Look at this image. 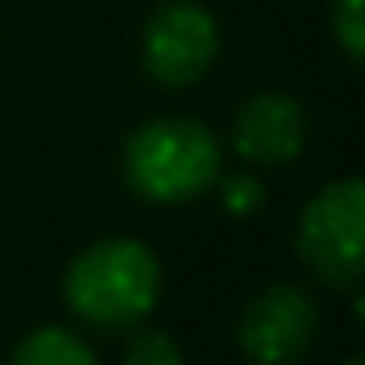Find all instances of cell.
I'll return each mask as SVG.
<instances>
[{
    "instance_id": "obj_1",
    "label": "cell",
    "mask_w": 365,
    "mask_h": 365,
    "mask_svg": "<svg viewBox=\"0 0 365 365\" xmlns=\"http://www.w3.org/2000/svg\"><path fill=\"white\" fill-rule=\"evenodd\" d=\"M65 301L82 322L125 331L142 322L159 301V258L129 237L95 241L69 262Z\"/></svg>"
},
{
    "instance_id": "obj_2",
    "label": "cell",
    "mask_w": 365,
    "mask_h": 365,
    "mask_svg": "<svg viewBox=\"0 0 365 365\" xmlns=\"http://www.w3.org/2000/svg\"><path fill=\"white\" fill-rule=\"evenodd\" d=\"M129 185L159 207L190 202L220 176V142L194 116H163L142 125L125 146Z\"/></svg>"
},
{
    "instance_id": "obj_3",
    "label": "cell",
    "mask_w": 365,
    "mask_h": 365,
    "mask_svg": "<svg viewBox=\"0 0 365 365\" xmlns=\"http://www.w3.org/2000/svg\"><path fill=\"white\" fill-rule=\"evenodd\" d=\"M305 267L335 288H356L365 271V185L356 176L318 190L297 224Z\"/></svg>"
},
{
    "instance_id": "obj_4",
    "label": "cell",
    "mask_w": 365,
    "mask_h": 365,
    "mask_svg": "<svg viewBox=\"0 0 365 365\" xmlns=\"http://www.w3.org/2000/svg\"><path fill=\"white\" fill-rule=\"evenodd\" d=\"M220 52V26L194 0H172L155 9L146 22V73L163 86H190L198 82Z\"/></svg>"
},
{
    "instance_id": "obj_5",
    "label": "cell",
    "mask_w": 365,
    "mask_h": 365,
    "mask_svg": "<svg viewBox=\"0 0 365 365\" xmlns=\"http://www.w3.org/2000/svg\"><path fill=\"white\" fill-rule=\"evenodd\" d=\"M314 335H318V305L309 301V292L292 284L258 292L237 327V344L254 365H288L309 352Z\"/></svg>"
},
{
    "instance_id": "obj_6",
    "label": "cell",
    "mask_w": 365,
    "mask_h": 365,
    "mask_svg": "<svg viewBox=\"0 0 365 365\" xmlns=\"http://www.w3.org/2000/svg\"><path fill=\"white\" fill-rule=\"evenodd\" d=\"M232 146L250 163H288L305 146V108L292 95H254L237 125Z\"/></svg>"
},
{
    "instance_id": "obj_7",
    "label": "cell",
    "mask_w": 365,
    "mask_h": 365,
    "mask_svg": "<svg viewBox=\"0 0 365 365\" xmlns=\"http://www.w3.org/2000/svg\"><path fill=\"white\" fill-rule=\"evenodd\" d=\"M9 365H99V361L82 335H73L65 327H39L14 348Z\"/></svg>"
},
{
    "instance_id": "obj_8",
    "label": "cell",
    "mask_w": 365,
    "mask_h": 365,
    "mask_svg": "<svg viewBox=\"0 0 365 365\" xmlns=\"http://www.w3.org/2000/svg\"><path fill=\"white\" fill-rule=\"evenodd\" d=\"M125 365H180V348L168 331H142L129 339Z\"/></svg>"
},
{
    "instance_id": "obj_9",
    "label": "cell",
    "mask_w": 365,
    "mask_h": 365,
    "mask_svg": "<svg viewBox=\"0 0 365 365\" xmlns=\"http://www.w3.org/2000/svg\"><path fill=\"white\" fill-rule=\"evenodd\" d=\"M335 35L344 43V52L352 61H361V48H365V18H361V0H339L335 5Z\"/></svg>"
},
{
    "instance_id": "obj_10",
    "label": "cell",
    "mask_w": 365,
    "mask_h": 365,
    "mask_svg": "<svg viewBox=\"0 0 365 365\" xmlns=\"http://www.w3.org/2000/svg\"><path fill=\"white\" fill-rule=\"evenodd\" d=\"M262 207V185L254 176H228L224 180V211L228 215H254Z\"/></svg>"
},
{
    "instance_id": "obj_11",
    "label": "cell",
    "mask_w": 365,
    "mask_h": 365,
    "mask_svg": "<svg viewBox=\"0 0 365 365\" xmlns=\"http://www.w3.org/2000/svg\"><path fill=\"white\" fill-rule=\"evenodd\" d=\"M348 365H361V356H352V361H348Z\"/></svg>"
}]
</instances>
